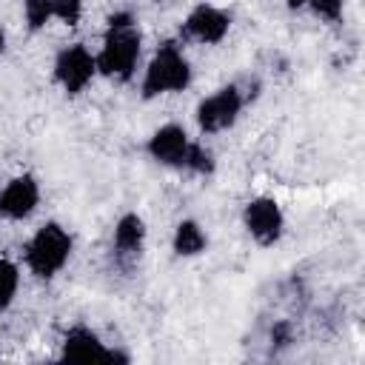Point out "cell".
I'll list each match as a JSON object with an SVG mask.
<instances>
[{"mask_svg": "<svg viewBox=\"0 0 365 365\" xmlns=\"http://www.w3.org/2000/svg\"><path fill=\"white\" fill-rule=\"evenodd\" d=\"M143 51L140 29L128 11H117L108 17V29L103 37V48L97 54V74H106L111 80H131L137 71V60Z\"/></svg>", "mask_w": 365, "mask_h": 365, "instance_id": "6da1fadb", "label": "cell"}, {"mask_svg": "<svg viewBox=\"0 0 365 365\" xmlns=\"http://www.w3.org/2000/svg\"><path fill=\"white\" fill-rule=\"evenodd\" d=\"M71 257V237L60 222L40 225L31 240L26 242V265L31 274L48 279L63 271V265Z\"/></svg>", "mask_w": 365, "mask_h": 365, "instance_id": "7a4b0ae2", "label": "cell"}, {"mask_svg": "<svg viewBox=\"0 0 365 365\" xmlns=\"http://www.w3.org/2000/svg\"><path fill=\"white\" fill-rule=\"evenodd\" d=\"M191 83V66L185 60V54L180 51V46L174 43H163L143 77V97H160V94H171V91H182Z\"/></svg>", "mask_w": 365, "mask_h": 365, "instance_id": "3957f363", "label": "cell"}, {"mask_svg": "<svg viewBox=\"0 0 365 365\" xmlns=\"http://www.w3.org/2000/svg\"><path fill=\"white\" fill-rule=\"evenodd\" d=\"M245 100H242V91L231 83V86H222L217 88L214 94H208L200 106H197V125L205 131V134H220L225 128H231L242 111Z\"/></svg>", "mask_w": 365, "mask_h": 365, "instance_id": "277c9868", "label": "cell"}, {"mask_svg": "<svg viewBox=\"0 0 365 365\" xmlns=\"http://www.w3.org/2000/svg\"><path fill=\"white\" fill-rule=\"evenodd\" d=\"M94 74H97V57L83 43L66 46L54 57V80L66 94H80L94 80Z\"/></svg>", "mask_w": 365, "mask_h": 365, "instance_id": "5b68a950", "label": "cell"}, {"mask_svg": "<svg viewBox=\"0 0 365 365\" xmlns=\"http://www.w3.org/2000/svg\"><path fill=\"white\" fill-rule=\"evenodd\" d=\"M242 220H245V228L248 234L254 237V242L259 245H274L279 242L282 231H285V214L279 208L277 200L271 197H257L245 205L242 211Z\"/></svg>", "mask_w": 365, "mask_h": 365, "instance_id": "8992f818", "label": "cell"}, {"mask_svg": "<svg viewBox=\"0 0 365 365\" xmlns=\"http://www.w3.org/2000/svg\"><path fill=\"white\" fill-rule=\"evenodd\" d=\"M145 148H148L151 160H157L160 165L185 168V160H188V151H191V140H188V134H185L182 125L168 123V125H160L148 137V145Z\"/></svg>", "mask_w": 365, "mask_h": 365, "instance_id": "52a82bcc", "label": "cell"}, {"mask_svg": "<svg viewBox=\"0 0 365 365\" xmlns=\"http://www.w3.org/2000/svg\"><path fill=\"white\" fill-rule=\"evenodd\" d=\"M60 356L68 359V362H97V359H123L125 362L123 354L106 348V342L91 328H83V325H77V328H71L66 334Z\"/></svg>", "mask_w": 365, "mask_h": 365, "instance_id": "ba28073f", "label": "cell"}, {"mask_svg": "<svg viewBox=\"0 0 365 365\" xmlns=\"http://www.w3.org/2000/svg\"><path fill=\"white\" fill-rule=\"evenodd\" d=\"M40 202V185L31 174L14 177L0 191V214L6 220H26Z\"/></svg>", "mask_w": 365, "mask_h": 365, "instance_id": "9c48e42d", "label": "cell"}, {"mask_svg": "<svg viewBox=\"0 0 365 365\" xmlns=\"http://www.w3.org/2000/svg\"><path fill=\"white\" fill-rule=\"evenodd\" d=\"M228 26H231V17L222 9L208 6V3L194 6L185 17V34L200 40V43H208V46L220 43L228 34Z\"/></svg>", "mask_w": 365, "mask_h": 365, "instance_id": "30bf717a", "label": "cell"}, {"mask_svg": "<svg viewBox=\"0 0 365 365\" xmlns=\"http://www.w3.org/2000/svg\"><path fill=\"white\" fill-rule=\"evenodd\" d=\"M145 242V222L137 214H123L114 225V251L123 259H134L140 257Z\"/></svg>", "mask_w": 365, "mask_h": 365, "instance_id": "8fae6325", "label": "cell"}, {"mask_svg": "<svg viewBox=\"0 0 365 365\" xmlns=\"http://www.w3.org/2000/svg\"><path fill=\"white\" fill-rule=\"evenodd\" d=\"M205 245H208V237H205V231H202L200 222L182 220V222L174 228V251H177L180 257H197V254L205 251Z\"/></svg>", "mask_w": 365, "mask_h": 365, "instance_id": "7c38bea8", "label": "cell"}, {"mask_svg": "<svg viewBox=\"0 0 365 365\" xmlns=\"http://www.w3.org/2000/svg\"><path fill=\"white\" fill-rule=\"evenodd\" d=\"M20 288V268L11 259H0V308H9Z\"/></svg>", "mask_w": 365, "mask_h": 365, "instance_id": "4fadbf2b", "label": "cell"}, {"mask_svg": "<svg viewBox=\"0 0 365 365\" xmlns=\"http://www.w3.org/2000/svg\"><path fill=\"white\" fill-rule=\"evenodd\" d=\"M23 17H26V23H29L31 31L43 29V26L54 17L51 0H23Z\"/></svg>", "mask_w": 365, "mask_h": 365, "instance_id": "5bb4252c", "label": "cell"}, {"mask_svg": "<svg viewBox=\"0 0 365 365\" xmlns=\"http://www.w3.org/2000/svg\"><path fill=\"white\" fill-rule=\"evenodd\" d=\"M185 171L211 174V171H214V157H211V151H205L202 145L191 143V151H188V160H185Z\"/></svg>", "mask_w": 365, "mask_h": 365, "instance_id": "9a60e30c", "label": "cell"}, {"mask_svg": "<svg viewBox=\"0 0 365 365\" xmlns=\"http://www.w3.org/2000/svg\"><path fill=\"white\" fill-rule=\"evenodd\" d=\"M308 9L325 20H336L342 14V0H308Z\"/></svg>", "mask_w": 365, "mask_h": 365, "instance_id": "2e32d148", "label": "cell"}, {"mask_svg": "<svg viewBox=\"0 0 365 365\" xmlns=\"http://www.w3.org/2000/svg\"><path fill=\"white\" fill-rule=\"evenodd\" d=\"M285 3H288L291 9H305V6H308V0H285Z\"/></svg>", "mask_w": 365, "mask_h": 365, "instance_id": "e0dca14e", "label": "cell"}, {"mask_svg": "<svg viewBox=\"0 0 365 365\" xmlns=\"http://www.w3.org/2000/svg\"><path fill=\"white\" fill-rule=\"evenodd\" d=\"M3 48H6V34H3V29H0V54H3Z\"/></svg>", "mask_w": 365, "mask_h": 365, "instance_id": "ac0fdd59", "label": "cell"}]
</instances>
